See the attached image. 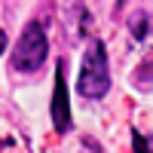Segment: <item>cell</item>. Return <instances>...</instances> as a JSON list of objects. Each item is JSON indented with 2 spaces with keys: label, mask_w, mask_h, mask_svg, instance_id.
<instances>
[{
  "label": "cell",
  "mask_w": 153,
  "mask_h": 153,
  "mask_svg": "<svg viewBox=\"0 0 153 153\" xmlns=\"http://www.w3.org/2000/svg\"><path fill=\"white\" fill-rule=\"evenodd\" d=\"M135 147H138V153H147V141L141 135H135Z\"/></svg>",
  "instance_id": "obj_5"
},
{
  "label": "cell",
  "mask_w": 153,
  "mask_h": 153,
  "mask_svg": "<svg viewBox=\"0 0 153 153\" xmlns=\"http://www.w3.org/2000/svg\"><path fill=\"white\" fill-rule=\"evenodd\" d=\"M110 89V68H107V49L101 40H92V46L86 49L80 76H76V92L83 98H104Z\"/></svg>",
  "instance_id": "obj_1"
},
{
  "label": "cell",
  "mask_w": 153,
  "mask_h": 153,
  "mask_svg": "<svg viewBox=\"0 0 153 153\" xmlns=\"http://www.w3.org/2000/svg\"><path fill=\"white\" fill-rule=\"evenodd\" d=\"M49 52V40H46V28L40 22H28L25 31L19 34L16 46H12V68L19 74H34L40 71Z\"/></svg>",
  "instance_id": "obj_2"
},
{
  "label": "cell",
  "mask_w": 153,
  "mask_h": 153,
  "mask_svg": "<svg viewBox=\"0 0 153 153\" xmlns=\"http://www.w3.org/2000/svg\"><path fill=\"white\" fill-rule=\"evenodd\" d=\"M52 126L58 132L71 129V104H68V89H65V65L55 71V95H52Z\"/></svg>",
  "instance_id": "obj_3"
},
{
  "label": "cell",
  "mask_w": 153,
  "mask_h": 153,
  "mask_svg": "<svg viewBox=\"0 0 153 153\" xmlns=\"http://www.w3.org/2000/svg\"><path fill=\"white\" fill-rule=\"evenodd\" d=\"M3 49H6V34L0 31V52H3Z\"/></svg>",
  "instance_id": "obj_6"
},
{
  "label": "cell",
  "mask_w": 153,
  "mask_h": 153,
  "mask_svg": "<svg viewBox=\"0 0 153 153\" xmlns=\"http://www.w3.org/2000/svg\"><path fill=\"white\" fill-rule=\"evenodd\" d=\"M132 34H135V40H147V16L144 12L138 16V22H132Z\"/></svg>",
  "instance_id": "obj_4"
}]
</instances>
